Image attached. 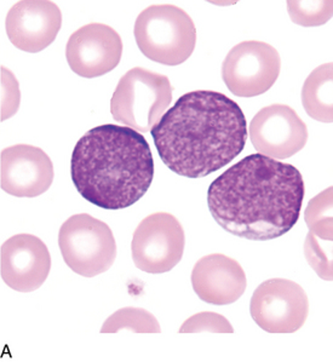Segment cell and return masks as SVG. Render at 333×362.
I'll return each instance as SVG.
<instances>
[{
    "instance_id": "obj_13",
    "label": "cell",
    "mask_w": 333,
    "mask_h": 362,
    "mask_svg": "<svg viewBox=\"0 0 333 362\" xmlns=\"http://www.w3.org/2000/svg\"><path fill=\"white\" fill-rule=\"evenodd\" d=\"M62 25V13L49 0H23L8 10L5 28L13 47L40 52L55 42Z\"/></svg>"
},
{
    "instance_id": "obj_7",
    "label": "cell",
    "mask_w": 333,
    "mask_h": 362,
    "mask_svg": "<svg viewBox=\"0 0 333 362\" xmlns=\"http://www.w3.org/2000/svg\"><path fill=\"white\" fill-rule=\"evenodd\" d=\"M186 235L180 221L168 212L147 216L136 228L131 244L135 266L144 273H168L185 252Z\"/></svg>"
},
{
    "instance_id": "obj_17",
    "label": "cell",
    "mask_w": 333,
    "mask_h": 362,
    "mask_svg": "<svg viewBox=\"0 0 333 362\" xmlns=\"http://www.w3.org/2000/svg\"><path fill=\"white\" fill-rule=\"evenodd\" d=\"M332 64H321L309 74L302 89V103L309 117L332 122Z\"/></svg>"
},
{
    "instance_id": "obj_19",
    "label": "cell",
    "mask_w": 333,
    "mask_h": 362,
    "mask_svg": "<svg viewBox=\"0 0 333 362\" xmlns=\"http://www.w3.org/2000/svg\"><path fill=\"white\" fill-rule=\"evenodd\" d=\"M332 1H287L291 21L303 27L325 25L332 17Z\"/></svg>"
},
{
    "instance_id": "obj_20",
    "label": "cell",
    "mask_w": 333,
    "mask_h": 362,
    "mask_svg": "<svg viewBox=\"0 0 333 362\" xmlns=\"http://www.w3.org/2000/svg\"><path fill=\"white\" fill-rule=\"evenodd\" d=\"M181 333H233L230 322L217 313L201 312L190 316L180 329Z\"/></svg>"
},
{
    "instance_id": "obj_5",
    "label": "cell",
    "mask_w": 333,
    "mask_h": 362,
    "mask_svg": "<svg viewBox=\"0 0 333 362\" xmlns=\"http://www.w3.org/2000/svg\"><path fill=\"white\" fill-rule=\"evenodd\" d=\"M173 91L168 76L132 68L117 85L110 100V113L115 122L139 132H148L171 105Z\"/></svg>"
},
{
    "instance_id": "obj_2",
    "label": "cell",
    "mask_w": 333,
    "mask_h": 362,
    "mask_svg": "<svg viewBox=\"0 0 333 362\" xmlns=\"http://www.w3.org/2000/svg\"><path fill=\"white\" fill-rule=\"evenodd\" d=\"M246 124L244 112L232 98L198 90L180 97L151 132L161 160L173 173L203 178L243 152Z\"/></svg>"
},
{
    "instance_id": "obj_14",
    "label": "cell",
    "mask_w": 333,
    "mask_h": 362,
    "mask_svg": "<svg viewBox=\"0 0 333 362\" xmlns=\"http://www.w3.org/2000/svg\"><path fill=\"white\" fill-rule=\"evenodd\" d=\"M0 259L3 281L18 292L38 290L50 273L47 245L30 234H17L5 241Z\"/></svg>"
},
{
    "instance_id": "obj_8",
    "label": "cell",
    "mask_w": 333,
    "mask_h": 362,
    "mask_svg": "<svg viewBox=\"0 0 333 362\" xmlns=\"http://www.w3.org/2000/svg\"><path fill=\"white\" fill-rule=\"evenodd\" d=\"M281 59L274 47L263 42H243L228 52L222 78L235 96L255 97L267 93L278 81Z\"/></svg>"
},
{
    "instance_id": "obj_6",
    "label": "cell",
    "mask_w": 333,
    "mask_h": 362,
    "mask_svg": "<svg viewBox=\"0 0 333 362\" xmlns=\"http://www.w3.org/2000/svg\"><path fill=\"white\" fill-rule=\"evenodd\" d=\"M59 246L66 264L84 278L106 273L117 258L110 226L88 214L72 216L62 224Z\"/></svg>"
},
{
    "instance_id": "obj_3",
    "label": "cell",
    "mask_w": 333,
    "mask_h": 362,
    "mask_svg": "<svg viewBox=\"0 0 333 362\" xmlns=\"http://www.w3.org/2000/svg\"><path fill=\"white\" fill-rule=\"evenodd\" d=\"M71 176L85 200L105 210H122L152 185V151L144 136L131 127H93L74 147Z\"/></svg>"
},
{
    "instance_id": "obj_15",
    "label": "cell",
    "mask_w": 333,
    "mask_h": 362,
    "mask_svg": "<svg viewBox=\"0 0 333 362\" xmlns=\"http://www.w3.org/2000/svg\"><path fill=\"white\" fill-rule=\"evenodd\" d=\"M192 285L204 302L227 305L244 295L247 280L239 262L222 253H212L195 263L192 272Z\"/></svg>"
},
{
    "instance_id": "obj_4",
    "label": "cell",
    "mask_w": 333,
    "mask_h": 362,
    "mask_svg": "<svg viewBox=\"0 0 333 362\" xmlns=\"http://www.w3.org/2000/svg\"><path fill=\"white\" fill-rule=\"evenodd\" d=\"M136 42L146 57L165 66L189 59L197 44V28L188 13L175 5H152L135 22Z\"/></svg>"
},
{
    "instance_id": "obj_18",
    "label": "cell",
    "mask_w": 333,
    "mask_h": 362,
    "mask_svg": "<svg viewBox=\"0 0 333 362\" xmlns=\"http://www.w3.org/2000/svg\"><path fill=\"white\" fill-rule=\"evenodd\" d=\"M131 331L135 333H160V324L151 313L142 308H122L105 321L102 333Z\"/></svg>"
},
{
    "instance_id": "obj_16",
    "label": "cell",
    "mask_w": 333,
    "mask_h": 362,
    "mask_svg": "<svg viewBox=\"0 0 333 362\" xmlns=\"http://www.w3.org/2000/svg\"><path fill=\"white\" fill-rule=\"evenodd\" d=\"M332 187L317 194L304 212L309 228L304 253L312 269L326 281L332 280Z\"/></svg>"
},
{
    "instance_id": "obj_10",
    "label": "cell",
    "mask_w": 333,
    "mask_h": 362,
    "mask_svg": "<svg viewBox=\"0 0 333 362\" xmlns=\"http://www.w3.org/2000/svg\"><path fill=\"white\" fill-rule=\"evenodd\" d=\"M250 139L259 154L287 159L307 144L308 129L291 107L271 105L255 115L250 124Z\"/></svg>"
},
{
    "instance_id": "obj_9",
    "label": "cell",
    "mask_w": 333,
    "mask_h": 362,
    "mask_svg": "<svg viewBox=\"0 0 333 362\" xmlns=\"http://www.w3.org/2000/svg\"><path fill=\"white\" fill-rule=\"evenodd\" d=\"M250 312L267 332L293 333L303 327L308 317V296L297 282L269 279L253 292Z\"/></svg>"
},
{
    "instance_id": "obj_21",
    "label": "cell",
    "mask_w": 333,
    "mask_h": 362,
    "mask_svg": "<svg viewBox=\"0 0 333 362\" xmlns=\"http://www.w3.org/2000/svg\"><path fill=\"white\" fill-rule=\"evenodd\" d=\"M20 105V90L13 73L1 67V120L15 115Z\"/></svg>"
},
{
    "instance_id": "obj_11",
    "label": "cell",
    "mask_w": 333,
    "mask_h": 362,
    "mask_svg": "<svg viewBox=\"0 0 333 362\" xmlns=\"http://www.w3.org/2000/svg\"><path fill=\"white\" fill-rule=\"evenodd\" d=\"M122 40L117 30L102 23L83 25L68 39L66 57L73 72L93 79L118 66Z\"/></svg>"
},
{
    "instance_id": "obj_1",
    "label": "cell",
    "mask_w": 333,
    "mask_h": 362,
    "mask_svg": "<svg viewBox=\"0 0 333 362\" xmlns=\"http://www.w3.org/2000/svg\"><path fill=\"white\" fill-rule=\"evenodd\" d=\"M305 187L300 171L263 154L245 156L209 187L207 205L233 235L274 240L300 218Z\"/></svg>"
},
{
    "instance_id": "obj_12",
    "label": "cell",
    "mask_w": 333,
    "mask_h": 362,
    "mask_svg": "<svg viewBox=\"0 0 333 362\" xmlns=\"http://www.w3.org/2000/svg\"><path fill=\"white\" fill-rule=\"evenodd\" d=\"M1 189L17 198H35L54 181V165L42 148L16 144L1 152Z\"/></svg>"
}]
</instances>
